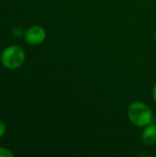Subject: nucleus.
Wrapping results in <instances>:
<instances>
[{"label":"nucleus","mask_w":156,"mask_h":157,"mask_svg":"<svg viewBox=\"0 0 156 157\" xmlns=\"http://www.w3.org/2000/svg\"><path fill=\"white\" fill-rule=\"evenodd\" d=\"M142 142L148 146L154 145L156 144V125L149 124L148 126L143 128V131L141 135Z\"/></svg>","instance_id":"nucleus-4"},{"label":"nucleus","mask_w":156,"mask_h":157,"mask_svg":"<svg viewBox=\"0 0 156 157\" xmlns=\"http://www.w3.org/2000/svg\"><path fill=\"white\" fill-rule=\"evenodd\" d=\"M13 34H14L16 37H19V36H21V35L23 34L22 29H21V28H19V27L15 28V29H14V30H13Z\"/></svg>","instance_id":"nucleus-6"},{"label":"nucleus","mask_w":156,"mask_h":157,"mask_svg":"<svg viewBox=\"0 0 156 157\" xmlns=\"http://www.w3.org/2000/svg\"><path fill=\"white\" fill-rule=\"evenodd\" d=\"M45 38V29L39 25L31 26L25 32V40L29 45H39L44 41Z\"/></svg>","instance_id":"nucleus-3"},{"label":"nucleus","mask_w":156,"mask_h":157,"mask_svg":"<svg viewBox=\"0 0 156 157\" xmlns=\"http://www.w3.org/2000/svg\"><path fill=\"white\" fill-rule=\"evenodd\" d=\"M154 40H155V42H156V33H155V35H154Z\"/></svg>","instance_id":"nucleus-9"},{"label":"nucleus","mask_w":156,"mask_h":157,"mask_svg":"<svg viewBox=\"0 0 156 157\" xmlns=\"http://www.w3.org/2000/svg\"><path fill=\"white\" fill-rule=\"evenodd\" d=\"M25 52L17 45H12L6 48L1 53V63L7 69H17L20 67L25 61Z\"/></svg>","instance_id":"nucleus-2"},{"label":"nucleus","mask_w":156,"mask_h":157,"mask_svg":"<svg viewBox=\"0 0 156 157\" xmlns=\"http://www.w3.org/2000/svg\"><path fill=\"white\" fill-rule=\"evenodd\" d=\"M152 96H153V98L154 100L156 102V84L154 85V88H153V91H152Z\"/></svg>","instance_id":"nucleus-8"},{"label":"nucleus","mask_w":156,"mask_h":157,"mask_svg":"<svg viewBox=\"0 0 156 157\" xmlns=\"http://www.w3.org/2000/svg\"><path fill=\"white\" fill-rule=\"evenodd\" d=\"M130 122L138 128H144L151 124L154 120V113L151 108L144 102H132L127 110Z\"/></svg>","instance_id":"nucleus-1"},{"label":"nucleus","mask_w":156,"mask_h":157,"mask_svg":"<svg viewBox=\"0 0 156 157\" xmlns=\"http://www.w3.org/2000/svg\"><path fill=\"white\" fill-rule=\"evenodd\" d=\"M14 155L6 148L0 147V157H13Z\"/></svg>","instance_id":"nucleus-5"},{"label":"nucleus","mask_w":156,"mask_h":157,"mask_svg":"<svg viewBox=\"0 0 156 157\" xmlns=\"http://www.w3.org/2000/svg\"><path fill=\"white\" fill-rule=\"evenodd\" d=\"M6 132V126H5V123L0 120V138L3 137V135L5 134Z\"/></svg>","instance_id":"nucleus-7"},{"label":"nucleus","mask_w":156,"mask_h":157,"mask_svg":"<svg viewBox=\"0 0 156 157\" xmlns=\"http://www.w3.org/2000/svg\"><path fill=\"white\" fill-rule=\"evenodd\" d=\"M155 125H156V122H155Z\"/></svg>","instance_id":"nucleus-10"}]
</instances>
